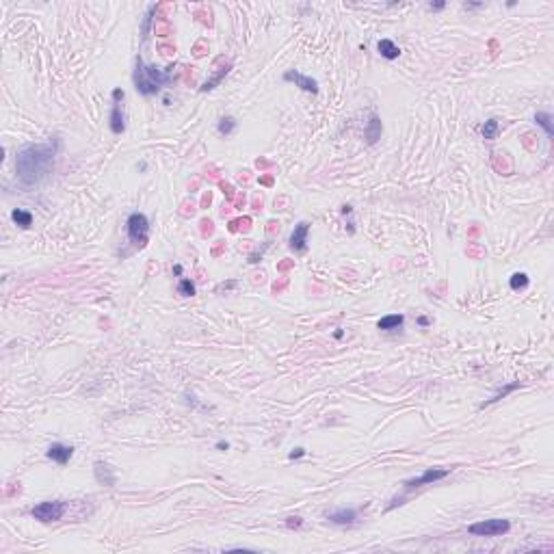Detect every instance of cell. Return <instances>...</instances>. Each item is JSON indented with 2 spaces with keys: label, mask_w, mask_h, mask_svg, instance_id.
Returning <instances> with one entry per match:
<instances>
[{
  "label": "cell",
  "mask_w": 554,
  "mask_h": 554,
  "mask_svg": "<svg viewBox=\"0 0 554 554\" xmlns=\"http://www.w3.org/2000/svg\"><path fill=\"white\" fill-rule=\"evenodd\" d=\"M59 139L50 143H31L15 154V174L24 186L39 184L43 178L50 176L54 167V158L59 154Z\"/></svg>",
  "instance_id": "obj_1"
},
{
  "label": "cell",
  "mask_w": 554,
  "mask_h": 554,
  "mask_svg": "<svg viewBox=\"0 0 554 554\" xmlns=\"http://www.w3.org/2000/svg\"><path fill=\"white\" fill-rule=\"evenodd\" d=\"M171 74H174V65H169L167 69H160L156 65H145L141 57L134 59V74H132L134 89L145 98L156 95L162 87L169 85Z\"/></svg>",
  "instance_id": "obj_2"
},
{
  "label": "cell",
  "mask_w": 554,
  "mask_h": 554,
  "mask_svg": "<svg viewBox=\"0 0 554 554\" xmlns=\"http://www.w3.org/2000/svg\"><path fill=\"white\" fill-rule=\"evenodd\" d=\"M126 232H128V238L137 249H143L150 240V221L148 216L141 212H132L126 221Z\"/></svg>",
  "instance_id": "obj_3"
},
{
  "label": "cell",
  "mask_w": 554,
  "mask_h": 554,
  "mask_svg": "<svg viewBox=\"0 0 554 554\" xmlns=\"http://www.w3.org/2000/svg\"><path fill=\"white\" fill-rule=\"evenodd\" d=\"M65 511H67V504L63 500H46L31 509V517L41 524H50V522H59L65 515Z\"/></svg>",
  "instance_id": "obj_4"
},
{
  "label": "cell",
  "mask_w": 554,
  "mask_h": 554,
  "mask_svg": "<svg viewBox=\"0 0 554 554\" xmlns=\"http://www.w3.org/2000/svg\"><path fill=\"white\" fill-rule=\"evenodd\" d=\"M511 524L509 520H500V517H492V520H483L476 524L468 526V533L474 535V537H500V535H507Z\"/></svg>",
  "instance_id": "obj_5"
},
{
  "label": "cell",
  "mask_w": 554,
  "mask_h": 554,
  "mask_svg": "<svg viewBox=\"0 0 554 554\" xmlns=\"http://www.w3.org/2000/svg\"><path fill=\"white\" fill-rule=\"evenodd\" d=\"M448 474H450V470H442V468H429V470H424L420 476L407 478V480H405V487H407V489H416V487L433 485V483H438V480L446 478Z\"/></svg>",
  "instance_id": "obj_6"
},
{
  "label": "cell",
  "mask_w": 554,
  "mask_h": 554,
  "mask_svg": "<svg viewBox=\"0 0 554 554\" xmlns=\"http://www.w3.org/2000/svg\"><path fill=\"white\" fill-rule=\"evenodd\" d=\"M307 232H310V223H307V221H301V223L295 225L293 234H290V240H288L290 251L303 253L307 249Z\"/></svg>",
  "instance_id": "obj_7"
},
{
  "label": "cell",
  "mask_w": 554,
  "mask_h": 554,
  "mask_svg": "<svg viewBox=\"0 0 554 554\" xmlns=\"http://www.w3.org/2000/svg\"><path fill=\"white\" fill-rule=\"evenodd\" d=\"M284 80L286 83H295L299 89H301V91H307V93H319V83H316V80L312 78V76H305V74H301V71H286L284 74Z\"/></svg>",
  "instance_id": "obj_8"
},
{
  "label": "cell",
  "mask_w": 554,
  "mask_h": 554,
  "mask_svg": "<svg viewBox=\"0 0 554 554\" xmlns=\"http://www.w3.org/2000/svg\"><path fill=\"white\" fill-rule=\"evenodd\" d=\"M325 517L331 524H335V526H353V524L357 522V511H355V509L342 507V509H333V511L325 513Z\"/></svg>",
  "instance_id": "obj_9"
},
{
  "label": "cell",
  "mask_w": 554,
  "mask_h": 554,
  "mask_svg": "<svg viewBox=\"0 0 554 554\" xmlns=\"http://www.w3.org/2000/svg\"><path fill=\"white\" fill-rule=\"evenodd\" d=\"M71 455H74V446H67V444H61V442L50 444L46 450V457L52 459L54 463H59V466H65L71 459Z\"/></svg>",
  "instance_id": "obj_10"
},
{
  "label": "cell",
  "mask_w": 554,
  "mask_h": 554,
  "mask_svg": "<svg viewBox=\"0 0 554 554\" xmlns=\"http://www.w3.org/2000/svg\"><path fill=\"white\" fill-rule=\"evenodd\" d=\"M93 474H95V480H98L100 485H106V487H113L115 485V474H113V468L108 466V463L95 461Z\"/></svg>",
  "instance_id": "obj_11"
},
{
  "label": "cell",
  "mask_w": 554,
  "mask_h": 554,
  "mask_svg": "<svg viewBox=\"0 0 554 554\" xmlns=\"http://www.w3.org/2000/svg\"><path fill=\"white\" fill-rule=\"evenodd\" d=\"M381 132H383V126H381V119L377 113L370 115V119L366 124V130H364V137H366V143L368 145H375L379 139H381Z\"/></svg>",
  "instance_id": "obj_12"
},
{
  "label": "cell",
  "mask_w": 554,
  "mask_h": 554,
  "mask_svg": "<svg viewBox=\"0 0 554 554\" xmlns=\"http://www.w3.org/2000/svg\"><path fill=\"white\" fill-rule=\"evenodd\" d=\"M108 126H111V132L113 134H122L126 130V115H124L122 104H113L111 117H108Z\"/></svg>",
  "instance_id": "obj_13"
},
{
  "label": "cell",
  "mask_w": 554,
  "mask_h": 554,
  "mask_svg": "<svg viewBox=\"0 0 554 554\" xmlns=\"http://www.w3.org/2000/svg\"><path fill=\"white\" fill-rule=\"evenodd\" d=\"M377 50H379L381 57L388 59V61H394V59L401 57V48H398L392 39H379L377 41Z\"/></svg>",
  "instance_id": "obj_14"
},
{
  "label": "cell",
  "mask_w": 554,
  "mask_h": 554,
  "mask_svg": "<svg viewBox=\"0 0 554 554\" xmlns=\"http://www.w3.org/2000/svg\"><path fill=\"white\" fill-rule=\"evenodd\" d=\"M403 325H405V316L403 314H390V316L379 319L377 329H381V331H394V329H401Z\"/></svg>",
  "instance_id": "obj_15"
},
{
  "label": "cell",
  "mask_w": 554,
  "mask_h": 554,
  "mask_svg": "<svg viewBox=\"0 0 554 554\" xmlns=\"http://www.w3.org/2000/svg\"><path fill=\"white\" fill-rule=\"evenodd\" d=\"M520 386H522L520 381H511V383H507L504 388H500V390H498V392H496V394H494L492 398H487V401H483V403H480V405H478V410H485V407L494 405V403H498V401H502L504 396H509V394H511V392H515V390L520 388Z\"/></svg>",
  "instance_id": "obj_16"
},
{
  "label": "cell",
  "mask_w": 554,
  "mask_h": 554,
  "mask_svg": "<svg viewBox=\"0 0 554 554\" xmlns=\"http://www.w3.org/2000/svg\"><path fill=\"white\" fill-rule=\"evenodd\" d=\"M11 219H13L15 225H20L22 230H29L33 225V214L29 210H22V208H15V210L11 212Z\"/></svg>",
  "instance_id": "obj_17"
},
{
  "label": "cell",
  "mask_w": 554,
  "mask_h": 554,
  "mask_svg": "<svg viewBox=\"0 0 554 554\" xmlns=\"http://www.w3.org/2000/svg\"><path fill=\"white\" fill-rule=\"evenodd\" d=\"M228 71H230V63H225V65H223V67H219V71H216V74H214L212 78H208L206 83H204L202 87H199V89H202V91H212V89H214V87H216V85H219L221 80H223V76L228 74Z\"/></svg>",
  "instance_id": "obj_18"
},
{
  "label": "cell",
  "mask_w": 554,
  "mask_h": 554,
  "mask_svg": "<svg viewBox=\"0 0 554 554\" xmlns=\"http://www.w3.org/2000/svg\"><path fill=\"white\" fill-rule=\"evenodd\" d=\"M236 128H238V122H236L234 117H230V115L228 117H221L219 124H216V130H219L221 137H230Z\"/></svg>",
  "instance_id": "obj_19"
},
{
  "label": "cell",
  "mask_w": 554,
  "mask_h": 554,
  "mask_svg": "<svg viewBox=\"0 0 554 554\" xmlns=\"http://www.w3.org/2000/svg\"><path fill=\"white\" fill-rule=\"evenodd\" d=\"M498 130H500V124H498V119H487L483 124V128H480V134H483L485 141H494L498 137Z\"/></svg>",
  "instance_id": "obj_20"
},
{
  "label": "cell",
  "mask_w": 554,
  "mask_h": 554,
  "mask_svg": "<svg viewBox=\"0 0 554 554\" xmlns=\"http://www.w3.org/2000/svg\"><path fill=\"white\" fill-rule=\"evenodd\" d=\"M535 124L541 126V128L546 130L548 139L554 137V126H552V115L550 113H537V115H535Z\"/></svg>",
  "instance_id": "obj_21"
},
{
  "label": "cell",
  "mask_w": 554,
  "mask_h": 554,
  "mask_svg": "<svg viewBox=\"0 0 554 554\" xmlns=\"http://www.w3.org/2000/svg\"><path fill=\"white\" fill-rule=\"evenodd\" d=\"M528 275L526 273H513L511 279H509V286H511V290H524V288H528Z\"/></svg>",
  "instance_id": "obj_22"
},
{
  "label": "cell",
  "mask_w": 554,
  "mask_h": 554,
  "mask_svg": "<svg viewBox=\"0 0 554 554\" xmlns=\"http://www.w3.org/2000/svg\"><path fill=\"white\" fill-rule=\"evenodd\" d=\"M195 293H197V290H195V284H193L190 279L184 277V279L178 281V295H182V297H193Z\"/></svg>",
  "instance_id": "obj_23"
},
{
  "label": "cell",
  "mask_w": 554,
  "mask_h": 554,
  "mask_svg": "<svg viewBox=\"0 0 554 554\" xmlns=\"http://www.w3.org/2000/svg\"><path fill=\"white\" fill-rule=\"evenodd\" d=\"M249 219H236V221H232L230 223V232H238V230H245L247 232L249 230Z\"/></svg>",
  "instance_id": "obj_24"
},
{
  "label": "cell",
  "mask_w": 554,
  "mask_h": 554,
  "mask_svg": "<svg viewBox=\"0 0 554 554\" xmlns=\"http://www.w3.org/2000/svg\"><path fill=\"white\" fill-rule=\"evenodd\" d=\"M154 11H156V7L152 5V7L148 9V13H145V22H143V39L148 37V33H150V24H152V13H154Z\"/></svg>",
  "instance_id": "obj_25"
},
{
  "label": "cell",
  "mask_w": 554,
  "mask_h": 554,
  "mask_svg": "<svg viewBox=\"0 0 554 554\" xmlns=\"http://www.w3.org/2000/svg\"><path fill=\"white\" fill-rule=\"evenodd\" d=\"M305 522H303V517H299V515H290V517H286V526L288 528H301Z\"/></svg>",
  "instance_id": "obj_26"
},
{
  "label": "cell",
  "mask_w": 554,
  "mask_h": 554,
  "mask_svg": "<svg viewBox=\"0 0 554 554\" xmlns=\"http://www.w3.org/2000/svg\"><path fill=\"white\" fill-rule=\"evenodd\" d=\"M303 455H305V448L299 446V448H293V450L288 452V459H301Z\"/></svg>",
  "instance_id": "obj_27"
},
{
  "label": "cell",
  "mask_w": 554,
  "mask_h": 554,
  "mask_svg": "<svg viewBox=\"0 0 554 554\" xmlns=\"http://www.w3.org/2000/svg\"><path fill=\"white\" fill-rule=\"evenodd\" d=\"M124 89H113V104H122V100H124Z\"/></svg>",
  "instance_id": "obj_28"
},
{
  "label": "cell",
  "mask_w": 554,
  "mask_h": 554,
  "mask_svg": "<svg viewBox=\"0 0 554 554\" xmlns=\"http://www.w3.org/2000/svg\"><path fill=\"white\" fill-rule=\"evenodd\" d=\"M262 253H264V249H258V251H253L251 256H249V264H256V262H260V258H262Z\"/></svg>",
  "instance_id": "obj_29"
},
{
  "label": "cell",
  "mask_w": 554,
  "mask_h": 554,
  "mask_svg": "<svg viewBox=\"0 0 554 554\" xmlns=\"http://www.w3.org/2000/svg\"><path fill=\"white\" fill-rule=\"evenodd\" d=\"M202 232H204V234H210V232H212V221H210V219H204V221H202Z\"/></svg>",
  "instance_id": "obj_30"
},
{
  "label": "cell",
  "mask_w": 554,
  "mask_h": 554,
  "mask_svg": "<svg viewBox=\"0 0 554 554\" xmlns=\"http://www.w3.org/2000/svg\"><path fill=\"white\" fill-rule=\"evenodd\" d=\"M444 7H446V3H431V5H429L431 11H442Z\"/></svg>",
  "instance_id": "obj_31"
},
{
  "label": "cell",
  "mask_w": 554,
  "mask_h": 554,
  "mask_svg": "<svg viewBox=\"0 0 554 554\" xmlns=\"http://www.w3.org/2000/svg\"><path fill=\"white\" fill-rule=\"evenodd\" d=\"M228 448H230V444H228V442H223V440L216 442V450H228Z\"/></svg>",
  "instance_id": "obj_32"
},
{
  "label": "cell",
  "mask_w": 554,
  "mask_h": 554,
  "mask_svg": "<svg viewBox=\"0 0 554 554\" xmlns=\"http://www.w3.org/2000/svg\"><path fill=\"white\" fill-rule=\"evenodd\" d=\"M418 325H420V327H429V325H431V319H426V316H420V319H418Z\"/></svg>",
  "instance_id": "obj_33"
},
{
  "label": "cell",
  "mask_w": 554,
  "mask_h": 554,
  "mask_svg": "<svg viewBox=\"0 0 554 554\" xmlns=\"http://www.w3.org/2000/svg\"><path fill=\"white\" fill-rule=\"evenodd\" d=\"M480 7H485L483 3H466V9H480Z\"/></svg>",
  "instance_id": "obj_34"
},
{
  "label": "cell",
  "mask_w": 554,
  "mask_h": 554,
  "mask_svg": "<svg viewBox=\"0 0 554 554\" xmlns=\"http://www.w3.org/2000/svg\"><path fill=\"white\" fill-rule=\"evenodd\" d=\"M236 286V281H228V284H221L219 288H216V293H219V290H223V288H234Z\"/></svg>",
  "instance_id": "obj_35"
},
{
  "label": "cell",
  "mask_w": 554,
  "mask_h": 554,
  "mask_svg": "<svg viewBox=\"0 0 554 554\" xmlns=\"http://www.w3.org/2000/svg\"><path fill=\"white\" fill-rule=\"evenodd\" d=\"M174 273H176V275H182V267L176 264V267H174Z\"/></svg>",
  "instance_id": "obj_36"
},
{
  "label": "cell",
  "mask_w": 554,
  "mask_h": 554,
  "mask_svg": "<svg viewBox=\"0 0 554 554\" xmlns=\"http://www.w3.org/2000/svg\"><path fill=\"white\" fill-rule=\"evenodd\" d=\"M342 335H344V331H342V329H338V331H335V333H333V338H338V340H340V338H342Z\"/></svg>",
  "instance_id": "obj_37"
}]
</instances>
